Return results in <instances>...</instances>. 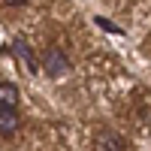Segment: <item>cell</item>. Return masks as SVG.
Here are the masks:
<instances>
[{"instance_id": "1", "label": "cell", "mask_w": 151, "mask_h": 151, "mask_svg": "<svg viewBox=\"0 0 151 151\" xmlns=\"http://www.w3.org/2000/svg\"><path fill=\"white\" fill-rule=\"evenodd\" d=\"M42 73L48 76V79H60V76H67L70 73V58L60 52V48H45V55H42Z\"/></svg>"}, {"instance_id": "2", "label": "cell", "mask_w": 151, "mask_h": 151, "mask_svg": "<svg viewBox=\"0 0 151 151\" xmlns=\"http://www.w3.org/2000/svg\"><path fill=\"white\" fill-rule=\"evenodd\" d=\"M94 151H124V139L115 130H100L94 136Z\"/></svg>"}, {"instance_id": "3", "label": "cell", "mask_w": 151, "mask_h": 151, "mask_svg": "<svg viewBox=\"0 0 151 151\" xmlns=\"http://www.w3.org/2000/svg\"><path fill=\"white\" fill-rule=\"evenodd\" d=\"M12 52H15L21 60H24V67H27L30 73H36L42 64H36V58H33V52H30V45H27V40H21V36H15L12 40Z\"/></svg>"}, {"instance_id": "4", "label": "cell", "mask_w": 151, "mask_h": 151, "mask_svg": "<svg viewBox=\"0 0 151 151\" xmlns=\"http://www.w3.org/2000/svg\"><path fill=\"white\" fill-rule=\"evenodd\" d=\"M18 130V115L15 109H3L0 106V136L3 139H12V133Z\"/></svg>"}, {"instance_id": "5", "label": "cell", "mask_w": 151, "mask_h": 151, "mask_svg": "<svg viewBox=\"0 0 151 151\" xmlns=\"http://www.w3.org/2000/svg\"><path fill=\"white\" fill-rule=\"evenodd\" d=\"M18 103V88L12 82H0V106L3 109H15Z\"/></svg>"}, {"instance_id": "6", "label": "cell", "mask_w": 151, "mask_h": 151, "mask_svg": "<svg viewBox=\"0 0 151 151\" xmlns=\"http://www.w3.org/2000/svg\"><path fill=\"white\" fill-rule=\"evenodd\" d=\"M97 24H100V27H106V30H112V33H121L115 24H112V21H106V18H97Z\"/></svg>"}, {"instance_id": "7", "label": "cell", "mask_w": 151, "mask_h": 151, "mask_svg": "<svg viewBox=\"0 0 151 151\" xmlns=\"http://www.w3.org/2000/svg\"><path fill=\"white\" fill-rule=\"evenodd\" d=\"M6 3H9V6H24L27 0H6Z\"/></svg>"}]
</instances>
